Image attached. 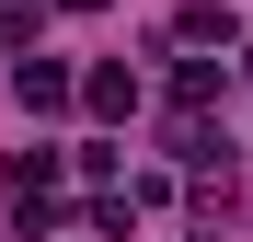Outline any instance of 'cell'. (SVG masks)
<instances>
[{"mask_svg":"<svg viewBox=\"0 0 253 242\" xmlns=\"http://www.w3.org/2000/svg\"><path fill=\"white\" fill-rule=\"evenodd\" d=\"M12 93H23V115H58V104H69V69H58V58H23Z\"/></svg>","mask_w":253,"mask_h":242,"instance_id":"1","label":"cell"},{"mask_svg":"<svg viewBox=\"0 0 253 242\" xmlns=\"http://www.w3.org/2000/svg\"><path fill=\"white\" fill-rule=\"evenodd\" d=\"M81 104H92V115H126V104H138V81H126V69H92V81H81Z\"/></svg>","mask_w":253,"mask_h":242,"instance_id":"3","label":"cell"},{"mask_svg":"<svg viewBox=\"0 0 253 242\" xmlns=\"http://www.w3.org/2000/svg\"><path fill=\"white\" fill-rule=\"evenodd\" d=\"M184 47H230V0H184Z\"/></svg>","mask_w":253,"mask_h":242,"instance_id":"2","label":"cell"}]
</instances>
